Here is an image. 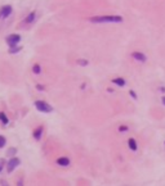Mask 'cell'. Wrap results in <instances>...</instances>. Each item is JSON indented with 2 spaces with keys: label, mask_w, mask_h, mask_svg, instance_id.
<instances>
[{
  "label": "cell",
  "mask_w": 165,
  "mask_h": 186,
  "mask_svg": "<svg viewBox=\"0 0 165 186\" xmlns=\"http://www.w3.org/2000/svg\"><path fill=\"white\" fill-rule=\"evenodd\" d=\"M92 22L96 23H104V22H121L122 18L120 16H104V17H93L90 18Z\"/></svg>",
  "instance_id": "6da1fadb"
},
{
  "label": "cell",
  "mask_w": 165,
  "mask_h": 186,
  "mask_svg": "<svg viewBox=\"0 0 165 186\" xmlns=\"http://www.w3.org/2000/svg\"><path fill=\"white\" fill-rule=\"evenodd\" d=\"M35 107L37 108V110H40V112H44V113H49V112H52L53 110V108L50 107L49 104H47L45 101H35Z\"/></svg>",
  "instance_id": "7a4b0ae2"
},
{
  "label": "cell",
  "mask_w": 165,
  "mask_h": 186,
  "mask_svg": "<svg viewBox=\"0 0 165 186\" xmlns=\"http://www.w3.org/2000/svg\"><path fill=\"white\" fill-rule=\"evenodd\" d=\"M19 41H21V36H19V35H9V36L6 37V43H8L10 46H16Z\"/></svg>",
  "instance_id": "3957f363"
},
{
  "label": "cell",
  "mask_w": 165,
  "mask_h": 186,
  "mask_svg": "<svg viewBox=\"0 0 165 186\" xmlns=\"http://www.w3.org/2000/svg\"><path fill=\"white\" fill-rule=\"evenodd\" d=\"M19 159L18 158H12V159L8 162V172H12V171H14V168L17 166H19Z\"/></svg>",
  "instance_id": "277c9868"
},
{
  "label": "cell",
  "mask_w": 165,
  "mask_h": 186,
  "mask_svg": "<svg viewBox=\"0 0 165 186\" xmlns=\"http://www.w3.org/2000/svg\"><path fill=\"white\" fill-rule=\"evenodd\" d=\"M10 13H12V6L10 5H5L3 6L1 9H0V18H5V17H8Z\"/></svg>",
  "instance_id": "5b68a950"
},
{
  "label": "cell",
  "mask_w": 165,
  "mask_h": 186,
  "mask_svg": "<svg viewBox=\"0 0 165 186\" xmlns=\"http://www.w3.org/2000/svg\"><path fill=\"white\" fill-rule=\"evenodd\" d=\"M133 58H135L137 61H141V62H145L146 61V57L142 54V53H138V51H135V53H133Z\"/></svg>",
  "instance_id": "8992f818"
},
{
  "label": "cell",
  "mask_w": 165,
  "mask_h": 186,
  "mask_svg": "<svg viewBox=\"0 0 165 186\" xmlns=\"http://www.w3.org/2000/svg\"><path fill=\"white\" fill-rule=\"evenodd\" d=\"M57 163L59 164V166H68V164H70V159H68V158H58Z\"/></svg>",
  "instance_id": "52a82bcc"
},
{
  "label": "cell",
  "mask_w": 165,
  "mask_h": 186,
  "mask_svg": "<svg viewBox=\"0 0 165 186\" xmlns=\"http://www.w3.org/2000/svg\"><path fill=\"white\" fill-rule=\"evenodd\" d=\"M41 134H43V128L41 127H39V128H36L34 131V138L36 139V140H40V138H41Z\"/></svg>",
  "instance_id": "ba28073f"
},
{
  "label": "cell",
  "mask_w": 165,
  "mask_h": 186,
  "mask_svg": "<svg viewBox=\"0 0 165 186\" xmlns=\"http://www.w3.org/2000/svg\"><path fill=\"white\" fill-rule=\"evenodd\" d=\"M128 144H129V148H130L133 152H135V150H137V143H135V140L134 139H129Z\"/></svg>",
  "instance_id": "9c48e42d"
},
{
  "label": "cell",
  "mask_w": 165,
  "mask_h": 186,
  "mask_svg": "<svg viewBox=\"0 0 165 186\" xmlns=\"http://www.w3.org/2000/svg\"><path fill=\"white\" fill-rule=\"evenodd\" d=\"M112 82L116 83V85H119V86H124L125 85V81L122 78H115V80H112Z\"/></svg>",
  "instance_id": "30bf717a"
},
{
  "label": "cell",
  "mask_w": 165,
  "mask_h": 186,
  "mask_svg": "<svg viewBox=\"0 0 165 186\" xmlns=\"http://www.w3.org/2000/svg\"><path fill=\"white\" fill-rule=\"evenodd\" d=\"M0 119H1V122H3L4 125L8 123V118H6V115H5L4 113H0Z\"/></svg>",
  "instance_id": "8fae6325"
},
{
  "label": "cell",
  "mask_w": 165,
  "mask_h": 186,
  "mask_svg": "<svg viewBox=\"0 0 165 186\" xmlns=\"http://www.w3.org/2000/svg\"><path fill=\"white\" fill-rule=\"evenodd\" d=\"M35 19V13L32 12V13H31V14H29V17H27V19H26V22H32V21Z\"/></svg>",
  "instance_id": "7c38bea8"
},
{
  "label": "cell",
  "mask_w": 165,
  "mask_h": 186,
  "mask_svg": "<svg viewBox=\"0 0 165 186\" xmlns=\"http://www.w3.org/2000/svg\"><path fill=\"white\" fill-rule=\"evenodd\" d=\"M21 50V48H17V46H12V49H10V50H9V53H12V54H13V53H18Z\"/></svg>",
  "instance_id": "4fadbf2b"
},
{
  "label": "cell",
  "mask_w": 165,
  "mask_h": 186,
  "mask_svg": "<svg viewBox=\"0 0 165 186\" xmlns=\"http://www.w3.org/2000/svg\"><path fill=\"white\" fill-rule=\"evenodd\" d=\"M4 145H5V138L4 136H0V148H3Z\"/></svg>",
  "instance_id": "5bb4252c"
},
{
  "label": "cell",
  "mask_w": 165,
  "mask_h": 186,
  "mask_svg": "<svg viewBox=\"0 0 165 186\" xmlns=\"http://www.w3.org/2000/svg\"><path fill=\"white\" fill-rule=\"evenodd\" d=\"M34 72L35 73H40V66L39 64H35L34 66Z\"/></svg>",
  "instance_id": "9a60e30c"
},
{
  "label": "cell",
  "mask_w": 165,
  "mask_h": 186,
  "mask_svg": "<svg viewBox=\"0 0 165 186\" xmlns=\"http://www.w3.org/2000/svg\"><path fill=\"white\" fill-rule=\"evenodd\" d=\"M3 167H4V160L1 159V160H0V171L3 170Z\"/></svg>",
  "instance_id": "2e32d148"
},
{
  "label": "cell",
  "mask_w": 165,
  "mask_h": 186,
  "mask_svg": "<svg viewBox=\"0 0 165 186\" xmlns=\"http://www.w3.org/2000/svg\"><path fill=\"white\" fill-rule=\"evenodd\" d=\"M126 130H128V128H126L125 126H122V127H120V131H126Z\"/></svg>",
  "instance_id": "e0dca14e"
},
{
  "label": "cell",
  "mask_w": 165,
  "mask_h": 186,
  "mask_svg": "<svg viewBox=\"0 0 165 186\" xmlns=\"http://www.w3.org/2000/svg\"><path fill=\"white\" fill-rule=\"evenodd\" d=\"M130 95H132L133 98H137V96H135V94H134V93H133V91H130Z\"/></svg>",
  "instance_id": "ac0fdd59"
},
{
  "label": "cell",
  "mask_w": 165,
  "mask_h": 186,
  "mask_svg": "<svg viewBox=\"0 0 165 186\" xmlns=\"http://www.w3.org/2000/svg\"><path fill=\"white\" fill-rule=\"evenodd\" d=\"M163 103H164V104H165V98H164V99H163Z\"/></svg>",
  "instance_id": "d6986e66"
}]
</instances>
